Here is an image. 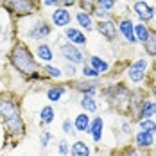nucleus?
<instances>
[{"instance_id": "obj_37", "label": "nucleus", "mask_w": 156, "mask_h": 156, "mask_svg": "<svg viewBox=\"0 0 156 156\" xmlns=\"http://www.w3.org/2000/svg\"><path fill=\"white\" fill-rule=\"evenodd\" d=\"M45 5H58V0H45Z\"/></svg>"}, {"instance_id": "obj_13", "label": "nucleus", "mask_w": 156, "mask_h": 156, "mask_svg": "<svg viewBox=\"0 0 156 156\" xmlns=\"http://www.w3.org/2000/svg\"><path fill=\"white\" fill-rule=\"evenodd\" d=\"M70 153H72V156H90V147H88L84 142L77 140V142L72 144Z\"/></svg>"}, {"instance_id": "obj_30", "label": "nucleus", "mask_w": 156, "mask_h": 156, "mask_svg": "<svg viewBox=\"0 0 156 156\" xmlns=\"http://www.w3.org/2000/svg\"><path fill=\"white\" fill-rule=\"evenodd\" d=\"M65 70H66V76H76V66H74V63H68Z\"/></svg>"}, {"instance_id": "obj_5", "label": "nucleus", "mask_w": 156, "mask_h": 156, "mask_svg": "<svg viewBox=\"0 0 156 156\" xmlns=\"http://www.w3.org/2000/svg\"><path fill=\"white\" fill-rule=\"evenodd\" d=\"M145 68H147V61L145 59H136V61L129 66L127 76H129V79L133 83H140L142 79L145 77Z\"/></svg>"}, {"instance_id": "obj_17", "label": "nucleus", "mask_w": 156, "mask_h": 156, "mask_svg": "<svg viewBox=\"0 0 156 156\" xmlns=\"http://www.w3.org/2000/svg\"><path fill=\"white\" fill-rule=\"evenodd\" d=\"M76 20L79 22V25L83 27V29H86V31H92L94 29V20H92V16L88 15V13H84V11H81L76 15Z\"/></svg>"}, {"instance_id": "obj_26", "label": "nucleus", "mask_w": 156, "mask_h": 156, "mask_svg": "<svg viewBox=\"0 0 156 156\" xmlns=\"http://www.w3.org/2000/svg\"><path fill=\"white\" fill-rule=\"evenodd\" d=\"M76 88L77 90H83V92H86V95H92L95 92V83H77L76 84Z\"/></svg>"}, {"instance_id": "obj_33", "label": "nucleus", "mask_w": 156, "mask_h": 156, "mask_svg": "<svg viewBox=\"0 0 156 156\" xmlns=\"http://www.w3.org/2000/svg\"><path fill=\"white\" fill-rule=\"evenodd\" d=\"M66 151H68V145H66V142H65V140H61V142H59V153L65 154Z\"/></svg>"}, {"instance_id": "obj_2", "label": "nucleus", "mask_w": 156, "mask_h": 156, "mask_svg": "<svg viewBox=\"0 0 156 156\" xmlns=\"http://www.w3.org/2000/svg\"><path fill=\"white\" fill-rule=\"evenodd\" d=\"M11 63L15 65L16 70H20L22 74L34 76L38 70V65L32 58L31 50L25 47V43H16L15 48L11 50Z\"/></svg>"}, {"instance_id": "obj_11", "label": "nucleus", "mask_w": 156, "mask_h": 156, "mask_svg": "<svg viewBox=\"0 0 156 156\" xmlns=\"http://www.w3.org/2000/svg\"><path fill=\"white\" fill-rule=\"evenodd\" d=\"M102 127H104V122L101 117H95L90 122V133H92L95 142H101V138H102Z\"/></svg>"}, {"instance_id": "obj_18", "label": "nucleus", "mask_w": 156, "mask_h": 156, "mask_svg": "<svg viewBox=\"0 0 156 156\" xmlns=\"http://www.w3.org/2000/svg\"><path fill=\"white\" fill-rule=\"evenodd\" d=\"M90 66L94 68V70H97L99 74H104V72H108V68H109V65L104 59H101V58H97V56H92L90 58Z\"/></svg>"}, {"instance_id": "obj_25", "label": "nucleus", "mask_w": 156, "mask_h": 156, "mask_svg": "<svg viewBox=\"0 0 156 156\" xmlns=\"http://www.w3.org/2000/svg\"><path fill=\"white\" fill-rule=\"evenodd\" d=\"M41 122L43 124H50L52 120H54V109L50 108V106H45V108L41 109Z\"/></svg>"}, {"instance_id": "obj_32", "label": "nucleus", "mask_w": 156, "mask_h": 156, "mask_svg": "<svg viewBox=\"0 0 156 156\" xmlns=\"http://www.w3.org/2000/svg\"><path fill=\"white\" fill-rule=\"evenodd\" d=\"M95 16H97V18H101V20H104V18L108 16V13H106V11H102V9H95Z\"/></svg>"}, {"instance_id": "obj_23", "label": "nucleus", "mask_w": 156, "mask_h": 156, "mask_svg": "<svg viewBox=\"0 0 156 156\" xmlns=\"http://www.w3.org/2000/svg\"><path fill=\"white\" fill-rule=\"evenodd\" d=\"M145 52L149 56H156V32H149V38L145 41Z\"/></svg>"}, {"instance_id": "obj_12", "label": "nucleus", "mask_w": 156, "mask_h": 156, "mask_svg": "<svg viewBox=\"0 0 156 156\" xmlns=\"http://www.w3.org/2000/svg\"><path fill=\"white\" fill-rule=\"evenodd\" d=\"M65 34H66V38H68L74 45H84V43H86V36L79 31V29H72V27H70V29H66Z\"/></svg>"}, {"instance_id": "obj_34", "label": "nucleus", "mask_w": 156, "mask_h": 156, "mask_svg": "<svg viewBox=\"0 0 156 156\" xmlns=\"http://www.w3.org/2000/svg\"><path fill=\"white\" fill-rule=\"evenodd\" d=\"M48 140H50V133H45V135L41 136V145H43V147H47V145H48Z\"/></svg>"}, {"instance_id": "obj_14", "label": "nucleus", "mask_w": 156, "mask_h": 156, "mask_svg": "<svg viewBox=\"0 0 156 156\" xmlns=\"http://www.w3.org/2000/svg\"><path fill=\"white\" fill-rule=\"evenodd\" d=\"M74 127L77 131H90V117L86 113H79L74 120Z\"/></svg>"}, {"instance_id": "obj_39", "label": "nucleus", "mask_w": 156, "mask_h": 156, "mask_svg": "<svg viewBox=\"0 0 156 156\" xmlns=\"http://www.w3.org/2000/svg\"><path fill=\"white\" fill-rule=\"evenodd\" d=\"M153 90H154V94H156V83H154V84H153Z\"/></svg>"}, {"instance_id": "obj_28", "label": "nucleus", "mask_w": 156, "mask_h": 156, "mask_svg": "<svg viewBox=\"0 0 156 156\" xmlns=\"http://www.w3.org/2000/svg\"><path fill=\"white\" fill-rule=\"evenodd\" d=\"M45 72H47L50 77H61V70L59 68H56V66H52V65H45V68H43Z\"/></svg>"}, {"instance_id": "obj_41", "label": "nucleus", "mask_w": 156, "mask_h": 156, "mask_svg": "<svg viewBox=\"0 0 156 156\" xmlns=\"http://www.w3.org/2000/svg\"><path fill=\"white\" fill-rule=\"evenodd\" d=\"M61 156H65V154H61Z\"/></svg>"}, {"instance_id": "obj_4", "label": "nucleus", "mask_w": 156, "mask_h": 156, "mask_svg": "<svg viewBox=\"0 0 156 156\" xmlns=\"http://www.w3.org/2000/svg\"><path fill=\"white\" fill-rule=\"evenodd\" d=\"M133 9H135L136 15L140 16L142 22H149V20L154 18V7L151 4H147L145 0H136L135 5H133Z\"/></svg>"}, {"instance_id": "obj_1", "label": "nucleus", "mask_w": 156, "mask_h": 156, "mask_svg": "<svg viewBox=\"0 0 156 156\" xmlns=\"http://www.w3.org/2000/svg\"><path fill=\"white\" fill-rule=\"evenodd\" d=\"M0 117L4 119L7 129L13 135H22L23 133V120L20 117L18 106H16L15 101H11L9 97L0 99Z\"/></svg>"}, {"instance_id": "obj_22", "label": "nucleus", "mask_w": 156, "mask_h": 156, "mask_svg": "<svg viewBox=\"0 0 156 156\" xmlns=\"http://www.w3.org/2000/svg\"><path fill=\"white\" fill-rule=\"evenodd\" d=\"M63 94H65V88H63V86H52L47 92V99L52 101V102H56V101H59L63 97Z\"/></svg>"}, {"instance_id": "obj_21", "label": "nucleus", "mask_w": 156, "mask_h": 156, "mask_svg": "<svg viewBox=\"0 0 156 156\" xmlns=\"http://www.w3.org/2000/svg\"><path fill=\"white\" fill-rule=\"evenodd\" d=\"M81 106L86 109V111H90V113H95V111H97V102L92 99V95L84 94V97L81 99Z\"/></svg>"}, {"instance_id": "obj_35", "label": "nucleus", "mask_w": 156, "mask_h": 156, "mask_svg": "<svg viewBox=\"0 0 156 156\" xmlns=\"http://www.w3.org/2000/svg\"><path fill=\"white\" fill-rule=\"evenodd\" d=\"M58 4H61V5H65V7H68V5H74L76 0H58Z\"/></svg>"}, {"instance_id": "obj_3", "label": "nucleus", "mask_w": 156, "mask_h": 156, "mask_svg": "<svg viewBox=\"0 0 156 156\" xmlns=\"http://www.w3.org/2000/svg\"><path fill=\"white\" fill-rule=\"evenodd\" d=\"M5 7L15 13L18 16H25V15H31L34 11V4L32 0H5Z\"/></svg>"}, {"instance_id": "obj_19", "label": "nucleus", "mask_w": 156, "mask_h": 156, "mask_svg": "<svg viewBox=\"0 0 156 156\" xmlns=\"http://www.w3.org/2000/svg\"><path fill=\"white\" fill-rule=\"evenodd\" d=\"M135 38H136V41H142V43L147 41V38H149V29H147L145 23L135 25Z\"/></svg>"}, {"instance_id": "obj_27", "label": "nucleus", "mask_w": 156, "mask_h": 156, "mask_svg": "<svg viewBox=\"0 0 156 156\" xmlns=\"http://www.w3.org/2000/svg\"><path fill=\"white\" fill-rule=\"evenodd\" d=\"M95 4H97V9L109 11V9H113V5H115V0H95Z\"/></svg>"}, {"instance_id": "obj_36", "label": "nucleus", "mask_w": 156, "mask_h": 156, "mask_svg": "<svg viewBox=\"0 0 156 156\" xmlns=\"http://www.w3.org/2000/svg\"><path fill=\"white\" fill-rule=\"evenodd\" d=\"M81 5H83V7H88V9H92V2H88V0H83V2H81Z\"/></svg>"}, {"instance_id": "obj_7", "label": "nucleus", "mask_w": 156, "mask_h": 156, "mask_svg": "<svg viewBox=\"0 0 156 156\" xmlns=\"http://www.w3.org/2000/svg\"><path fill=\"white\" fill-rule=\"evenodd\" d=\"M52 22H54V25H58V27H66L70 22H72V16L70 13L61 7V9H56L54 13H52Z\"/></svg>"}, {"instance_id": "obj_8", "label": "nucleus", "mask_w": 156, "mask_h": 156, "mask_svg": "<svg viewBox=\"0 0 156 156\" xmlns=\"http://www.w3.org/2000/svg\"><path fill=\"white\" fill-rule=\"evenodd\" d=\"M48 34H50V27H48L45 22H38L31 31L27 32V36H29L31 40H41V38H45Z\"/></svg>"}, {"instance_id": "obj_20", "label": "nucleus", "mask_w": 156, "mask_h": 156, "mask_svg": "<svg viewBox=\"0 0 156 156\" xmlns=\"http://www.w3.org/2000/svg\"><path fill=\"white\" fill-rule=\"evenodd\" d=\"M36 54H38V58L41 59V61L48 63L52 58H54V54H52V50H50V47L48 45H38V48H36Z\"/></svg>"}, {"instance_id": "obj_38", "label": "nucleus", "mask_w": 156, "mask_h": 156, "mask_svg": "<svg viewBox=\"0 0 156 156\" xmlns=\"http://www.w3.org/2000/svg\"><path fill=\"white\" fill-rule=\"evenodd\" d=\"M124 133H131V127L126 124V122H124Z\"/></svg>"}, {"instance_id": "obj_15", "label": "nucleus", "mask_w": 156, "mask_h": 156, "mask_svg": "<svg viewBox=\"0 0 156 156\" xmlns=\"http://www.w3.org/2000/svg\"><path fill=\"white\" fill-rule=\"evenodd\" d=\"M136 144H138V147H151L153 144H154V135L153 133H145V131H140L138 135H136Z\"/></svg>"}, {"instance_id": "obj_24", "label": "nucleus", "mask_w": 156, "mask_h": 156, "mask_svg": "<svg viewBox=\"0 0 156 156\" xmlns=\"http://www.w3.org/2000/svg\"><path fill=\"white\" fill-rule=\"evenodd\" d=\"M138 127H140V131H145V133H153V135L156 133V122H153L151 119H144V120H140Z\"/></svg>"}, {"instance_id": "obj_40", "label": "nucleus", "mask_w": 156, "mask_h": 156, "mask_svg": "<svg viewBox=\"0 0 156 156\" xmlns=\"http://www.w3.org/2000/svg\"><path fill=\"white\" fill-rule=\"evenodd\" d=\"M0 32H2V25H0Z\"/></svg>"}, {"instance_id": "obj_10", "label": "nucleus", "mask_w": 156, "mask_h": 156, "mask_svg": "<svg viewBox=\"0 0 156 156\" xmlns=\"http://www.w3.org/2000/svg\"><path fill=\"white\" fill-rule=\"evenodd\" d=\"M97 31L101 32L104 38H108V40H115V38H117V29H115V23H113V22H108V20L99 22Z\"/></svg>"}, {"instance_id": "obj_16", "label": "nucleus", "mask_w": 156, "mask_h": 156, "mask_svg": "<svg viewBox=\"0 0 156 156\" xmlns=\"http://www.w3.org/2000/svg\"><path fill=\"white\" fill-rule=\"evenodd\" d=\"M153 115H156V102L153 101H145L144 104H142L140 108V119H151Z\"/></svg>"}, {"instance_id": "obj_31", "label": "nucleus", "mask_w": 156, "mask_h": 156, "mask_svg": "<svg viewBox=\"0 0 156 156\" xmlns=\"http://www.w3.org/2000/svg\"><path fill=\"white\" fill-rule=\"evenodd\" d=\"M63 131H65L66 135L72 133V122H70V120H65V122H63Z\"/></svg>"}, {"instance_id": "obj_6", "label": "nucleus", "mask_w": 156, "mask_h": 156, "mask_svg": "<svg viewBox=\"0 0 156 156\" xmlns=\"http://www.w3.org/2000/svg\"><path fill=\"white\" fill-rule=\"evenodd\" d=\"M61 54L70 63H74V65L83 61V52H81L74 43H65V45H61Z\"/></svg>"}, {"instance_id": "obj_29", "label": "nucleus", "mask_w": 156, "mask_h": 156, "mask_svg": "<svg viewBox=\"0 0 156 156\" xmlns=\"http://www.w3.org/2000/svg\"><path fill=\"white\" fill-rule=\"evenodd\" d=\"M83 76H84V77H99V76H101V74H99V72H97V70H94V68H92V66H86V65H84V68H83Z\"/></svg>"}, {"instance_id": "obj_9", "label": "nucleus", "mask_w": 156, "mask_h": 156, "mask_svg": "<svg viewBox=\"0 0 156 156\" xmlns=\"http://www.w3.org/2000/svg\"><path fill=\"white\" fill-rule=\"evenodd\" d=\"M119 29H120L122 36H124L129 43H136V38H135V25H133V22H131V20H127V18L122 20V22H120V25H119Z\"/></svg>"}]
</instances>
